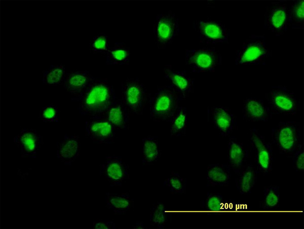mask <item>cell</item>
Segmentation results:
<instances>
[{"mask_svg":"<svg viewBox=\"0 0 304 229\" xmlns=\"http://www.w3.org/2000/svg\"><path fill=\"white\" fill-rule=\"evenodd\" d=\"M266 99L272 113L294 115L299 111V102L286 86L272 87L266 94Z\"/></svg>","mask_w":304,"mask_h":229,"instance_id":"8992f818","label":"cell"},{"mask_svg":"<svg viewBox=\"0 0 304 229\" xmlns=\"http://www.w3.org/2000/svg\"><path fill=\"white\" fill-rule=\"evenodd\" d=\"M271 55L265 37L252 34L236 51L235 64L240 65H264Z\"/></svg>","mask_w":304,"mask_h":229,"instance_id":"3957f363","label":"cell"},{"mask_svg":"<svg viewBox=\"0 0 304 229\" xmlns=\"http://www.w3.org/2000/svg\"><path fill=\"white\" fill-rule=\"evenodd\" d=\"M231 177V168L227 164L213 163L207 167L206 178L209 185H226L230 181Z\"/></svg>","mask_w":304,"mask_h":229,"instance_id":"7402d4cb","label":"cell"},{"mask_svg":"<svg viewBox=\"0 0 304 229\" xmlns=\"http://www.w3.org/2000/svg\"><path fill=\"white\" fill-rule=\"evenodd\" d=\"M272 140L280 153L293 154L301 145L299 122H279L272 129Z\"/></svg>","mask_w":304,"mask_h":229,"instance_id":"277c9868","label":"cell"},{"mask_svg":"<svg viewBox=\"0 0 304 229\" xmlns=\"http://www.w3.org/2000/svg\"><path fill=\"white\" fill-rule=\"evenodd\" d=\"M182 99L170 86L159 88L149 101L150 118L155 121H170Z\"/></svg>","mask_w":304,"mask_h":229,"instance_id":"7a4b0ae2","label":"cell"},{"mask_svg":"<svg viewBox=\"0 0 304 229\" xmlns=\"http://www.w3.org/2000/svg\"><path fill=\"white\" fill-rule=\"evenodd\" d=\"M149 221L151 225L158 228L162 229L165 227L167 216L164 203L158 202L153 206L150 211Z\"/></svg>","mask_w":304,"mask_h":229,"instance_id":"4dcf8cb0","label":"cell"},{"mask_svg":"<svg viewBox=\"0 0 304 229\" xmlns=\"http://www.w3.org/2000/svg\"><path fill=\"white\" fill-rule=\"evenodd\" d=\"M242 111L244 118L252 122H267L272 114L263 100L255 97L247 98L244 100Z\"/></svg>","mask_w":304,"mask_h":229,"instance_id":"e0dca14e","label":"cell"},{"mask_svg":"<svg viewBox=\"0 0 304 229\" xmlns=\"http://www.w3.org/2000/svg\"><path fill=\"white\" fill-rule=\"evenodd\" d=\"M236 184L241 194H248L251 192L256 180V171L252 165H246L239 173Z\"/></svg>","mask_w":304,"mask_h":229,"instance_id":"d4e9b609","label":"cell"},{"mask_svg":"<svg viewBox=\"0 0 304 229\" xmlns=\"http://www.w3.org/2000/svg\"><path fill=\"white\" fill-rule=\"evenodd\" d=\"M129 114L122 100H116L102 117L107 120L115 129H126L128 126Z\"/></svg>","mask_w":304,"mask_h":229,"instance_id":"44dd1931","label":"cell"},{"mask_svg":"<svg viewBox=\"0 0 304 229\" xmlns=\"http://www.w3.org/2000/svg\"><path fill=\"white\" fill-rule=\"evenodd\" d=\"M90 119L85 124L86 135L96 143H112L115 136L114 127L104 117Z\"/></svg>","mask_w":304,"mask_h":229,"instance_id":"4fadbf2b","label":"cell"},{"mask_svg":"<svg viewBox=\"0 0 304 229\" xmlns=\"http://www.w3.org/2000/svg\"><path fill=\"white\" fill-rule=\"evenodd\" d=\"M63 65H51L43 73L42 82L44 85H57L62 83L65 75Z\"/></svg>","mask_w":304,"mask_h":229,"instance_id":"83f0119b","label":"cell"},{"mask_svg":"<svg viewBox=\"0 0 304 229\" xmlns=\"http://www.w3.org/2000/svg\"><path fill=\"white\" fill-rule=\"evenodd\" d=\"M147 99L146 91L138 78H128L122 84V101L130 113L143 112Z\"/></svg>","mask_w":304,"mask_h":229,"instance_id":"52a82bcc","label":"cell"},{"mask_svg":"<svg viewBox=\"0 0 304 229\" xmlns=\"http://www.w3.org/2000/svg\"><path fill=\"white\" fill-rule=\"evenodd\" d=\"M178 19L172 12L158 14L154 20L153 33L155 41L159 48L170 44L178 35Z\"/></svg>","mask_w":304,"mask_h":229,"instance_id":"ba28073f","label":"cell"},{"mask_svg":"<svg viewBox=\"0 0 304 229\" xmlns=\"http://www.w3.org/2000/svg\"><path fill=\"white\" fill-rule=\"evenodd\" d=\"M93 228L95 229H115L116 223L112 220L99 219L93 222Z\"/></svg>","mask_w":304,"mask_h":229,"instance_id":"8d00e7d4","label":"cell"},{"mask_svg":"<svg viewBox=\"0 0 304 229\" xmlns=\"http://www.w3.org/2000/svg\"><path fill=\"white\" fill-rule=\"evenodd\" d=\"M109 47L108 37L104 33L95 35L90 43V49L96 53L105 54Z\"/></svg>","mask_w":304,"mask_h":229,"instance_id":"d6a6232c","label":"cell"},{"mask_svg":"<svg viewBox=\"0 0 304 229\" xmlns=\"http://www.w3.org/2000/svg\"><path fill=\"white\" fill-rule=\"evenodd\" d=\"M161 156L158 139L149 136L142 139V163L149 165L156 162Z\"/></svg>","mask_w":304,"mask_h":229,"instance_id":"484cf974","label":"cell"},{"mask_svg":"<svg viewBox=\"0 0 304 229\" xmlns=\"http://www.w3.org/2000/svg\"><path fill=\"white\" fill-rule=\"evenodd\" d=\"M194 27L200 42L209 45H220L229 43L230 31L222 23L210 19L197 20Z\"/></svg>","mask_w":304,"mask_h":229,"instance_id":"9c48e42d","label":"cell"},{"mask_svg":"<svg viewBox=\"0 0 304 229\" xmlns=\"http://www.w3.org/2000/svg\"><path fill=\"white\" fill-rule=\"evenodd\" d=\"M133 228H145L144 224L142 222H137L132 226Z\"/></svg>","mask_w":304,"mask_h":229,"instance_id":"74e56055","label":"cell"},{"mask_svg":"<svg viewBox=\"0 0 304 229\" xmlns=\"http://www.w3.org/2000/svg\"><path fill=\"white\" fill-rule=\"evenodd\" d=\"M39 117L44 122H57L59 120L58 109L52 104L46 105L41 110Z\"/></svg>","mask_w":304,"mask_h":229,"instance_id":"e575fe53","label":"cell"},{"mask_svg":"<svg viewBox=\"0 0 304 229\" xmlns=\"http://www.w3.org/2000/svg\"><path fill=\"white\" fill-rule=\"evenodd\" d=\"M250 141L254 151L255 161L258 170L262 173L271 172L273 163V154L271 144L255 128L250 130Z\"/></svg>","mask_w":304,"mask_h":229,"instance_id":"8fae6325","label":"cell"},{"mask_svg":"<svg viewBox=\"0 0 304 229\" xmlns=\"http://www.w3.org/2000/svg\"><path fill=\"white\" fill-rule=\"evenodd\" d=\"M106 207L117 214H123L128 211L133 204V200L128 193L116 194L107 192L105 194Z\"/></svg>","mask_w":304,"mask_h":229,"instance_id":"cb8c5ba5","label":"cell"},{"mask_svg":"<svg viewBox=\"0 0 304 229\" xmlns=\"http://www.w3.org/2000/svg\"><path fill=\"white\" fill-rule=\"evenodd\" d=\"M80 152V142L78 135L65 134L57 144V157L65 165L71 166L79 157Z\"/></svg>","mask_w":304,"mask_h":229,"instance_id":"ac0fdd59","label":"cell"},{"mask_svg":"<svg viewBox=\"0 0 304 229\" xmlns=\"http://www.w3.org/2000/svg\"><path fill=\"white\" fill-rule=\"evenodd\" d=\"M105 64L108 65H125L130 61V48L122 42H116L105 53Z\"/></svg>","mask_w":304,"mask_h":229,"instance_id":"603a6c76","label":"cell"},{"mask_svg":"<svg viewBox=\"0 0 304 229\" xmlns=\"http://www.w3.org/2000/svg\"><path fill=\"white\" fill-rule=\"evenodd\" d=\"M221 54L214 48L186 50L185 63L194 72L214 71L222 63Z\"/></svg>","mask_w":304,"mask_h":229,"instance_id":"5b68a950","label":"cell"},{"mask_svg":"<svg viewBox=\"0 0 304 229\" xmlns=\"http://www.w3.org/2000/svg\"><path fill=\"white\" fill-rule=\"evenodd\" d=\"M163 74L170 82V86L180 95L182 99L187 98L193 93L194 80L187 75L185 71L176 69L171 65H165Z\"/></svg>","mask_w":304,"mask_h":229,"instance_id":"9a60e30c","label":"cell"},{"mask_svg":"<svg viewBox=\"0 0 304 229\" xmlns=\"http://www.w3.org/2000/svg\"><path fill=\"white\" fill-rule=\"evenodd\" d=\"M224 199L218 193H208L202 203V207L209 211H218L222 208Z\"/></svg>","mask_w":304,"mask_h":229,"instance_id":"836d02e7","label":"cell"},{"mask_svg":"<svg viewBox=\"0 0 304 229\" xmlns=\"http://www.w3.org/2000/svg\"><path fill=\"white\" fill-rule=\"evenodd\" d=\"M248 151L243 144L235 137L230 138L227 146V164L231 169L239 173L246 166Z\"/></svg>","mask_w":304,"mask_h":229,"instance_id":"d6986e66","label":"cell"},{"mask_svg":"<svg viewBox=\"0 0 304 229\" xmlns=\"http://www.w3.org/2000/svg\"><path fill=\"white\" fill-rule=\"evenodd\" d=\"M23 158H35L43 144V137L33 129H21L14 138Z\"/></svg>","mask_w":304,"mask_h":229,"instance_id":"5bb4252c","label":"cell"},{"mask_svg":"<svg viewBox=\"0 0 304 229\" xmlns=\"http://www.w3.org/2000/svg\"><path fill=\"white\" fill-rule=\"evenodd\" d=\"M279 187L270 186L264 188L261 207L265 210H274L280 204Z\"/></svg>","mask_w":304,"mask_h":229,"instance_id":"f546056e","label":"cell"},{"mask_svg":"<svg viewBox=\"0 0 304 229\" xmlns=\"http://www.w3.org/2000/svg\"><path fill=\"white\" fill-rule=\"evenodd\" d=\"M99 174L112 186H121L129 178V170L122 158L117 156H108L100 165Z\"/></svg>","mask_w":304,"mask_h":229,"instance_id":"7c38bea8","label":"cell"},{"mask_svg":"<svg viewBox=\"0 0 304 229\" xmlns=\"http://www.w3.org/2000/svg\"><path fill=\"white\" fill-rule=\"evenodd\" d=\"M290 25L289 5L284 1L272 2L266 8L263 27L276 36L283 35Z\"/></svg>","mask_w":304,"mask_h":229,"instance_id":"30bf717a","label":"cell"},{"mask_svg":"<svg viewBox=\"0 0 304 229\" xmlns=\"http://www.w3.org/2000/svg\"><path fill=\"white\" fill-rule=\"evenodd\" d=\"M303 1H295L289 5V22L292 28L301 29L303 21Z\"/></svg>","mask_w":304,"mask_h":229,"instance_id":"f1b7e54d","label":"cell"},{"mask_svg":"<svg viewBox=\"0 0 304 229\" xmlns=\"http://www.w3.org/2000/svg\"><path fill=\"white\" fill-rule=\"evenodd\" d=\"M116 101L114 88L106 79L93 77L76 101L78 109L82 116L90 118L102 117Z\"/></svg>","mask_w":304,"mask_h":229,"instance_id":"6da1fadb","label":"cell"},{"mask_svg":"<svg viewBox=\"0 0 304 229\" xmlns=\"http://www.w3.org/2000/svg\"><path fill=\"white\" fill-rule=\"evenodd\" d=\"M187 119L186 108L179 106L169 121L171 136H180L185 134Z\"/></svg>","mask_w":304,"mask_h":229,"instance_id":"4316f807","label":"cell"},{"mask_svg":"<svg viewBox=\"0 0 304 229\" xmlns=\"http://www.w3.org/2000/svg\"><path fill=\"white\" fill-rule=\"evenodd\" d=\"M210 111L214 127L221 135H230L235 125L234 114L228 108L222 106L212 107Z\"/></svg>","mask_w":304,"mask_h":229,"instance_id":"ffe728a7","label":"cell"},{"mask_svg":"<svg viewBox=\"0 0 304 229\" xmlns=\"http://www.w3.org/2000/svg\"><path fill=\"white\" fill-rule=\"evenodd\" d=\"M293 166L297 171L302 172L304 169V152L302 145L293 153Z\"/></svg>","mask_w":304,"mask_h":229,"instance_id":"d590c367","label":"cell"},{"mask_svg":"<svg viewBox=\"0 0 304 229\" xmlns=\"http://www.w3.org/2000/svg\"><path fill=\"white\" fill-rule=\"evenodd\" d=\"M164 185L169 187L172 193L183 194L186 192V179L178 173L173 172L164 181Z\"/></svg>","mask_w":304,"mask_h":229,"instance_id":"1f68e13d","label":"cell"},{"mask_svg":"<svg viewBox=\"0 0 304 229\" xmlns=\"http://www.w3.org/2000/svg\"><path fill=\"white\" fill-rule=\"evenodd\" d=\"M93 77L87 70L66 73L63 82V87L71 95L72 101H76L81 96Z\"/></svg>","mask_w":304,"mask_h":229,"instance_id":"2e32d148","label":"cell"}]
</instances>
